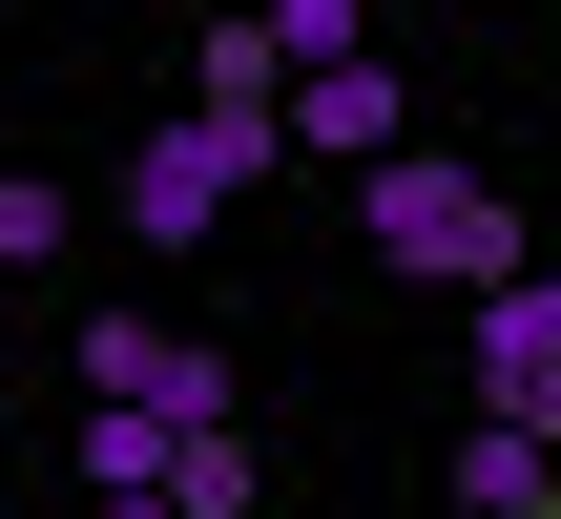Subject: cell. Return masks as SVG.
Segmentation results:
<instances>
[{
    "label": "cell",
    "mask_w": 561,
    "mask_h": 519,
    "mask_svg": "<svg viewBox=\"0 0 561 519\" xmlns=\"http://www.w3.org/2000/svg\"><path fill=\"white\" fill-rule=\"evenodd\" d=\"M271 166H291V146H271V104H187V125H146V146H125V229H146V250H208Z\"/></svg>",
    "instance_id": "7a4b0ae2"
},
{
    "label": "cell",
    "mask_w": 561,
    "mask_h": 519,
    "mask_svg": "<svg viewBox=\"0 0 561 519\" xmlns=\"http://www.w3.org/2000/svg\"><path fill=\"white\" fill-rule=\"evenodd\" d=\"M83 519H167V499H83Z\"/></svg>",
    "instance_id": "8fae6325"
},
{
    "label": "cell",
    "mask_w": 561,
    "mask_h": 519,
    "mask_svg": "<svg viewBox=\"0 0 561 519\" xmlns=\"http://www.w3.org/2000/svg\"><path fill=\"white\" fill-rule=\"evenodd\" d=\"M187 21H229V0H187Z\"/></svg>",
    "instance_id": "7c38bea8"
},
{
    "label": "cell",
    "mask_w": 561,
    "mask_h": 519,
    "mask_svg": "<svg viewBox=\"0 0 561 519\" xmlns=\"http://www.w3.org/2000/svg\"><path fill=\"white\" fill-rule=\"evenodd\" d=\"M458 312H479V333H458V354H479V416L561 458V270H500V291H458Z\"/></svg>",
    "instance_id": "3957f363"
},
{
    "label": "cell",
    "mask_w": 561,
    "mask_h": 519,
    "mask_svg": "<svg viewBox=\"0 0 561 519\" xmlns=\"http://www.w3.org/2000/svg\"><path fill=\"white\" fill-rule=\"evenodd\" d=\"M167 478V416H125V395H83V499H146Z\"/></svg>",
    "instance_id": "52a82bcc"
},
{
    "label": "cell",
    "mask_w": 561,
    "mask_h": 519,
    "mask_svg": "<svg viewBox=\"0 0 561 519\" xmlns=\"http://www.w3.org/2000/svg\"><path fill=\"white\" fill-rule=\"evenodd\" d=\"M479 519H561V458H541V478H500V499H479Z\"/></svg>",
    "instance_id": "30bf717a"
},
{
    "label": "cell",
    "mask_w": 561,
    "mask_h": 519,
    "mask_svg": "<svg viewBox=\"0 0 561 519\" xmlns=\"http://www.w3.org/2000/svg\"><path fill=\"white\" fill-rule=\"evenodd\" d=\"M271 146L375 166V146H396V62H375V42H354V62H291V83H271Z\"/></svg>",
    "instance_id": "5b68a950"
},
{
    "label": "cell",
    "mask_w": 561,
    "mask_h": 519,
    "mask_svg": "<svg viewBox=\"0 0 561 519\" xmlns=\"http://www.w3.org/2000/svg\"><path fill=\"white\" fill-rule=\"evenodd\" d=\"M62 250V166H0V270H42Z\"/></svg>",
    "instance_id": "9c48e42d"
},
{
    "label": "cell",
    "mask_w": 561,
    "mask_h": 519,
    "mask_svg": "<svg viewBox=\"0 0 561 519\" xmlns=\"http://www.w3.org/2000/svg\"><path fill=\"white\" fill-rule=\"evenodd\" d=\"M250 42H271V83H291V62H354L375 0H250Z\"/></svg>",
    "instance_id": "ba28073f"
},
{
    "label": "cell",
    "mask_w": 561,
    "mask_h": 519,
    "mask_svg": "<svg viewBox=\"0 0 561 519\" xmlns=\"http://www.w3.org/2000/svg\"><path fill=\"white\" fill-rule=\"evenodd\" d=\"M354 208H375V270H396V291H500V270H541V229H520L500 166H416V146H375Z\"/></svg>",
    "instance_id": "6da1fadb"
},
{
    "label": "cell",
    "mask_w": 561,
    "mask_h": 519,
    "mask_svg": "<svg viewBox=\"0 0 561 519\" xmlns=\"http://www.w3.org/2000/svg\"><path fill=\"white\" fill-rule=\"evenodd\" d=\"M146 499H167V519H271V458H250V416H187Z\"/></svg>",
    "instance_id": "8992f818"
},
{
    "label": "cell",
    "mask_w": 561,
    "mask_h": 519,
    "mask_svg": "<svg viewBox=\"0 0 561 519\" xmlns=\"http://www.w3.org/2000/svg\"><path fill=\"white\" fill-rule=\"evenodd\" d=\"M83 395H125V416H229V333H167V312H83Z\"/></svg>",
    "instance_id": "277c9868"
}]
</instances>
